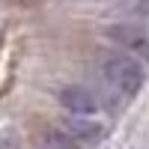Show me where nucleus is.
<instances>
[{
  "mask_svg": "<svg viewBox=\"0 0 149 149\" xmlns=\"http://www.w3.org/2000/svg\"><path fill=\"white\" fill-rule=\"evenodd\" d=\"M102 72H104V81L113 86V93H119L122 98H134L140 93L143 81H146V72L140 66V60L125 54V51L107 54L104 63H102Z\"/></svg>",
  "mask_w": 149,
  "mask_h": 149,
  "instance_id": "obj_1",
  "label": "nucleus"
},
{
  "mask_svg": "<svg viewBox=\"0 0 149 149\" xmlns=\"http://www.w3.org/2000/svg\"><path fill=\"white\" fill-rule=\"evenodd\" d=\"M60 104H63L69 113H74V116H90V113H95L98 110V98H95V93L93 90H86V86H63L60 90Z\"/></svg>",
  "mask_w": 149,
  "mask_h": 149,
  "instance_id": "obj_2",
  "label": "nucleus"
},
{
  "mask_svg": "<svg viewBox=\"0 0 149 149\" xmlns=\"http://www.w3.org/2000/svg\"><path fill=\"white\" fill-rule=\"evenodd\" d=\"M107 36H110L119 48H128L131 54L149 60V36H146L140 27H134V24H119V27H110Z\"/></svg>",
  "mask_w": 149,
  "mask_h": 149,
  "instance_id": "obj_3",
  "label": "nucleus"
},
{
  "mask_svg": "<svg viewBox=\"0 0 149 149\" xmlns=\"http://www.w3.org/2000/svg\"><path fill=\"white\" fill-rule=\"evenodd\" d=\"M63 131L74 143H98L104 137V125H98L95 119L74 116V113H69V119H63Z\"/></svg>",
  "mask_w": 149,
  "mask_h": 149,
  "instance_id": "obj_4",
  "label": "nucleus"
},
{
  "mask_svg": "<svg viewBox=\"0 0 149 149\" xmlns=\"http://www.w3.org/2000/svg\"><path fill=\"white\" fill-rule=\"evenodd\" d=\"M78 146L81 143H74L63 128H48L42 134V143H39V149H78Z\"/></svg>",
  "mask_w": 149,
  "mask_h": 149,
  "instance_id": "obj_5",
  "label": "nucleus"
}]
</instances>
